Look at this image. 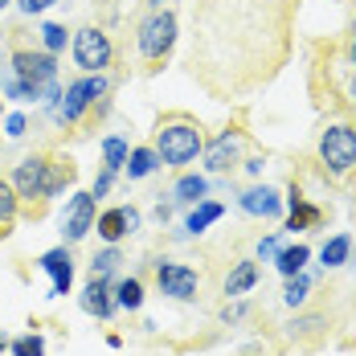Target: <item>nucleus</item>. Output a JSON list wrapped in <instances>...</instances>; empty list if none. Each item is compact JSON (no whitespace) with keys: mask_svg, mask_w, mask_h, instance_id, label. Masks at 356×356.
I'll return each instance as SVG.
<instances>
[{"mask_svg":"<svg viewBox=\"0 0 356 356\" xmlns=\"http://www.w3.org/2000/svg\"><path fill=\"white\" fill-rule=\"evenodd\" d=\"M299 0H197L188 78L213 103L266 90L295 49Z\"/></svg>","mask_w":356,"mask_h":356,"instance_id":"1","label":"nucleus"},{"mask_svg":"<svg viewBox=\"0 0 356 356\" xmlns=\"http://www.w3.org/2000/svg\"><path fill=\"white\" fill-rule=\"evenodd\" d=\"M74 177H78V168H74L70 156H29V160L17 164L13 188H17L21 205L37 217L41 209H45L49 197H58L62 188H70Z\"/></svg>","mask_w":356,"mask_h":356,"instance_id":"2","label":"nucleus"},{"mask_svg":"<svg viewBox=\"0 0 356 356\" xmlns=\"http://www.w3.org/2000/svg\"><path fill=\"white\" fill-rule=\"evenodd\" d=\"M152 140H156L152 147H156L160 164L184 168V164H193V160L205 152V127H201V119H193L188 111H168V115L156 119Z\"/></svg>","mask_w":356,"mask_h":356,"instance_id":"3","label":"nucleus"},{"mask_svg":"<svg viewBox=\"0 0 356 356\" xmlns=\"http://www.w3.org/2000/svg\"><path fill=\"white\" fill-rule=\"evenodd\" d=\"M177 45V13L172 8H152L136 29V49L147 62V70H160Z\"/></svg>","mask_w":356,"mask_h":356,"instance_id":"4","label":"nucleus"},{"mask_svg":"<svg viewBox=\"0 0 356 356\" xmlns=\"http://www.w3.org/2000/svg\"><path fill=\"white\" fill-rule=\"evenodd\" d=\"M107 90H111L107 74H90V78L70 82L66 95H62V103H58V123H66V127L82 123V115H86L90 107H99V103L107 99Z\"/></svg>","mask_w":356,"mask_h":356,"instance_id":"5","label":"nucleus"},{"mask_svg":"<svg viewBox=\"0 0 356 356\" xmlns=\"http://www.w3.org/2000/svg\"><path fill=\"white\" fill-rule=\"evenodd\" d=\"M320 164L332 177H348L356 168V127L348 123H327L320 136Z\"/></svg>","mask_w":356,"mask_h":356,"instance_id":"6","label":"nucleus"},{"mask_svg":"<svg viewBox=\"0 0 356 356\" xmlns=\"http://www.w3.org/2000/svg\"><path fill=\"white\" fill-rule=\"evenodd\" d=\"M74 62L86 74H103L115 62V41L103 25H86L74 33Z\"/></svg>","mask_w":356,"mask_h":356,"instance_id":"7","label":"nucleus"},{"mask_svg":"<svg viewBox=\"0 0 356 356\" xmlns=\"http://www.w3.org/2000/svg\"><path fill=\"white\" fill-rule=\"evenodd\" d=\"M13 78H17V82H29L37 90H45V86L58 78V58H54L49 49L17 45V49H13Z\"/></svg>","mask_w":356,"mask_h":356,"instance_id":"8","label":"nucleus"},{"mask_svg":"<svg viewBox=\"0 0 356 356\" xmlns=\"http://www.w3.org/2000/svg\"><path fill=\"white\" fill-rule=\"evenodd\" d=\"M156 286H160V295H168V299L193 303L197 291H201V275H197L193 266H184V262L164 258V262H156Z\"/></svg>","mask_w":356,"mask_h":356,"instance_id":"9","label":"nucleus"},{"mask_svg":"<svg viewBox=\"0 0 356 356\" xmlns=\"http://www.w3.org/2000/svg\"><path fill=\"white\" fill-rule=\"evenodd\" d=\"M242 147H246V131L242 127H225L213 143H205V168L209 172H229L238 160H242Z\"/></svg>","mask_w":356,"mask_h":356,"instance_id":"10","label":"nucleus"},{"mask_svg":"<svg viewBox=\"0 0 356 356\" xmlns=\"http://www.w3.org/2000/svg\"><path fill=\"white\" fill-rule=\"evenodd\" d=\"M95 217H99V209H95V193H78V197H70L66 217H62V238H66V242H82V238L95 229Z\"/></svg>","mask_w":356,"mask_h":356,"instance_id":"11","label":"nucleus"},{"mask_svg":"<svg viewBox=\"0 0 356 356\" xmlns=\"http://www.w3.org/2000/svg\"><path fill=\"white\" fill-rule=\"evenodd\" d=\"M37 266L54 279V295H70V286H74V254H70V246L45 250Z\"/></svg>","mask_w":356,"mask_h":356,"instance_id":"12","label":"nucleus"},{"mask_svg":"<svg viewBox=\"0 0 356 356\" xmlns=\"http://www.w3.org/2000/svg\"><path fill=\"white\" fill-rule=\"evenodd\" d=\"M286 209H291V217H286V229H316V225H323V209L320 205H312L295 184H291V197H286Z\"/></svg>","mask_w":356,"mask_h":356,"instance_id":"13","label":"nucleus"},{"mask_svg":"<svg viewBox=\"0 0 356 356\" xmlns=\"http://www.w3.org/2000/svg\"><path fill=\"white\" fill-rule=\"evenodd\" d=\"M78 307H82L86 316L111 320V312H115V299H111V283H107V279H90V283L82 286V295H78Z\"/></svg>","mask_w":356,"mask_h":356,"instance_id":"14","label":"nucleus"},{"mask_svg":"<svg viewBox=\"0 0 356 356\" xmlns=\"http://www.w3.org/2000/svg\"><path fill=\"white\" fill-rule=\"evenodd\" d=\"M250 217H279L283 213V201H279V193L270 188V184H254L242 193V201H238Z\"/></svg>","mask_w":356,"mask_h":356,"instance_id":"15","label":"nucleus"},{"mask_svg":"<svg viewBox=\"0 0 356 356\" xmlns=\"http://www.w3.org/2000/svg\"><path fill=\"white\" fill-rule=\"evenodd\" d=\"M286 336H291V340H299V344H316V340L327 336V316H323V312L295 316V320L286 323Z\"/></svg>","mask_w":356,"mask_h":356,"instance_id":"16","label":"nucleus"},{"mask_svg":"<svg viewBox=\"0 0 356 356\" xmlns=\"http://www.w3.org/2000/svg\"><path fill=\"white\" fill-rule=\"evenodd\" d=\"M258 286V266L250 262V258H242V262H234V270L225 275V283H221V291L229 295V299H242L246 291H254Z\"/></svg>","mask_w":356,"mask_h":356,"instance_id":"17","label":"nucleus"},{"mask_svg":"<svg viewBox=\"0 0 356 356\" xmlns=\"http://www.w3.org/2000/svg\"><path fill=\"white\" fill-rule=\"evenodd\" d=\"M127 213H131V205H119V209H107V213L95 217V225H99V238L115 246L123 234H131V225H127Z\"/></svg>","mask_w":356,"mask_h":356,"instance_id":"18","label":"nucleus"},{"mask_svg":"<svg viewBox=\"0 0 356 356\" xmlns=\"http://www.w3.org/2000/svg\"><path fill=\"white\" fill-rule=\"evenodd\" d=\"M17 217H21V197H17L13 180H0V242H4L8 234H13Z\"/></svg>","mask_w":356,"mask_h":356,"instance_id":"19","label":"nucleus"},{"mask_svg":"<svg viewBox=\"0 0 356 356\" xmlns=\"http://www.w3.org/2000/svg\"><path fill=\"white\" fill-rule=\"evenodd\" d=\"M160 168V156H156V147H131V156H127V164H123V172L131 180H143L152 177Z\"/></svg>","mask_w":356,"mask_h":356,"instance_id":"20","label":"nucleus"},{"mask_svg":"<svg viewBox=\"0 0 356 356\" xmlns=\"http://www.w3.org/2000/svg\"><path fill=\"white\" fill-rule=\"evenodd\" d=\"M221 213H225V205H217V201H197V209L188 213L184 229H188V234H205V225L221 221Z\"/></svg>","mask_w":356,"mask_h":356,"instance_id":"21","label":"nucleus"},{"mask_svg":"<svg viewBox=\"0 0 356 356\" xmlns=\"http://www.w3.org/2000/svg\"><path fill=\"white\" fill-rule=\"evenodd\" d=\"M307 258H312V250L303 246V242H295V246H279V254H275V266H279L286 279H291V275H299V270H303V262H307Z\"/></svg>","mask_w":356,"mask_h":356,"instance_id":"22","label":"nucleus"},{"mask_svg":"<svg viewBox=\"0 0 356 356\" xmlns=\"http://www.w3.org/2000/svg\"><path fill=\"white\" fill-rule=\"evenodd\" d=\"M205 193H209L205 177H193V172H184V177L177 180V188H172V197H177V201H184V205H197V201H205Z\"/></svg>","mask_w":356,"mask_h":356,"instance_id":"23","label":"nucleus"},{"mask_svg":"<svg viewBox=\"0 0 356 356\" xmlns=\"http://www.w3.org/2000/svg\"><path fill=\"white\" fill-rule=\"evenodd\" d=\"M127 156H131V147H127L123 136H107V140H103V168L119 172V168L127 164Z\"/></svg>","mask_w":356,"mask_h":356,"instance_id":"24","label":"nucleus"},{"mask_svg":"<svg viewBox=\"0 0 356 356\" xmlns=\"http://www.w3.org/2000/svg\"><path fill=\"white\" fill-rule=\"evenodd\" d=\"M119 262H123V254H119L115 246L99 250V254L90 258V279H107V283H111V275L119 270Z\"/></svg>","mask_w":356,"mask_h":356,"instance_id":"25","label":"nucleus"},{"mask_svg":"<svg viewBox=\"0 0 356 356\" xmlns=\"http://www.w3.org/2000/svg\"><path fill=\"white\" fill-rule=\"evenodd\" d=\"M115 303L127 307V312H140L143 307V283L140 279H123V283H115Z\"/></svg>","mask_w":356,"mask_h":356,"instance_id":"26","label":"nucleus"},{"mask_svg":"<svg viewBox=\"0 0 356 356\" xmlns=\"http://www.w3.org/2000/svg\"><path fill=\"white\" fill-rule=\"evenodd\" d=\"M348 250H353V238H348V234H336V238L323 246V266H344V262H348Z\"/></svg>","mask_w":356,"mask_h":356,"instance_id":"27","label":"nucleus"},{"mask_svg":"<svg viewBox=\"0 0 356 356\" xmlns=\"http://www.w3.org/2000/svg\"><path fill=\"white\" fill-rule=\"evenodd\" d=\"M307 291H312V279H307L303 270L291 275V279H286V291H283L286 307H303V303H307Z\"/></svg>","mask_w":356,"mask_h":356,"instance_id":"28","label":"nucleus"},{"mask_svg":"<svg viewBox=\"0 0 356 356\" xmlns=\"http://www.w3.org/2000/svg\"><path fill=\"white\" fill-rule=\"evenodd\" d=\"M41 41H45V49H49V54H58V49H66L70 29H66V25H45V29H41Z\"/></svg>","mask_w":356,"mask_h":356,"instance_id":"29","label":"nucleus"},{"mask_svg":"<svg viewBox=\"0 0 356 356\" xmlns=\"http://www.w3.org/2000/svg\"><path fill=\"white\" fill-rule=\"evenodd\" d=\"M8 348H13V356H41L45 353V340H41V336H21V340H13Z\"/></svg>","mask_w":356,"mask_h":356,"instance_id":"30","label":"nucleus"},{"mask_svg":"<svg viewBox=\"0 0 356 356\" xmlns=\"http://www.w3.org/2000/svg\"><path fill=\"white\" fill-rule=\"evenodd\" d=\"M111 184H115V172H111V168H103V172L95 177V188H90V193H95V197H107Z\"/></svg>","mask_w":356,"mask_h":356,"instance_id":"31","label":"nucleus"},{"mask_svg":"<svg viewBox=\"0 0 356 356\" xmlns=\"http://www.w3.org/2000/svg\"><path fill=\"white\" fill-rule=\"evenodd\" d=\"M49 4H58V0H17V8H21L25 17H33V13H45Z\"/></svg>","mask_w":356,"mask_h":356,"instance_id":"32","label":"nucleus"},{"mask_svg":"<svg viewBox=\"0 0 356 356\" xmlns=\"http://www.w3.org/2000/svg\"><path fill=\"white\" fill-rule=\"evenodd\" d=\"M279 246H283V242H279V234L262 238V242H258V258H275V254H279Z\"/></svg>","mask_w":356,"mask_h":356,"instance_id":"33","label":"nucleus"},{"mask_svg":"<svg viewBox=\"0 0 356 356\" xmlns=\"http://www.w3.org/2000/svg\"><path fill=\"white\" fill-rule=\"evenodd\" d=\"M25 131H29V119H25V115H13V119H8V136H13V140H21Z\"/></svg>","mask_w":356,"mask_h":356,"instance_id":"34","label":"nucleus"},{"mask_svg":"<svg viewBox=\"0 0 356 356\" xmlns=\"http://www.w3.org/2000/svg\"><path fill=\"white\" fill-rule=\"evenodd\" d=\"M348 58H353V62H356V37H353V45H348Z\"/></svg>","mask_w":356,"mask_h":356,"instance_id":"35","label":"nucleus"},{"mask_svg":"<svg viewBox=\"0 0 356 356\" xmlns=\"http://www.w3.org/2000/svg\"><path fill=\"white\" fill-rule=\"evenodd\" d=\"M4 348H8V340H4V336H0V356H4Z\"/></svg>","mask_w":356,"mask_h":356,"instance_id":"36","label":"nucleus"},{"mask_svg":"<svg viewBox=\"0 0 356 356\" xmlns=\"http://www.w3.org/2000/svg\"><path fill=\"white\" fill-rule=\"evenodd\" d=\"M8 4H13V0H0V13H4V8H8Z\"/></svg>","mask_w":356,"mask_h":356,"instance_id":"37","label":"nucleus"},{"mask_svg":"<svg viewBox=\"0 0 356 356\" xmlns=\"http://www.w3.org/2000/svg\"><path fill=\"white\" fill-rule=\"evenodd\" d=\"M353 107H356V78H353Z\"/></svg>","mask_w":356,"mask_h":356,"instance_id":"38","label":"nucleus"},{"mask_svg":"<svg viewBox=\"0 0 356 356\" xmlns=\"http://www.w3.org/2000/svg\"><path fill=\"white\" fill-rule=\"evenodd\" d=\"M353 37H356V21H353Z\"/></svg>","mask_w":356,"mask_h":356,"instance_id":"39","label":"nucleus"},{"mask_svg":"<svg viewBox=\"0 0 356 356\" xmlns=\"http://www.w3.org/2000/svg\"><path fill=\"white\" fill-rule=\"evenodd\" d=\"M0 111H4V99H0Z\"/></svg>","mask_w":356,"mask_h":356,"instance_id":"40","label":"nucleus"}]
</instances>
